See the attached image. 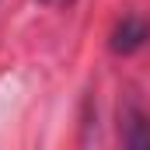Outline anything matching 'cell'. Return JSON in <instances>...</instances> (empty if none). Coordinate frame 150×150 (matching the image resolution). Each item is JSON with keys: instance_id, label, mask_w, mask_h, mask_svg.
I'll return each instance as SVG.
<instances>
[{"instance_id": "cell-3", "label": "cell", "mask_w": 150, "mask_h": 150, "mask_svg": "<svg viewBox=\"0 0 150 150\" xmlns=\"http://www.w3.org/2000/svg\"><path fill=\"white\" fill-rule=\"evenodd\" d=\"M38 4H45V7H52V11H59V7H70L74 0H38Z\"/></svg>"}, {"instance_id": "cell-2", "label": "cell", "mask_w": 150, "mask_h": 150, "mask_svg": "<svg viewBox=\"0 0 150 150\" xmlns=\"http://www.w3.org/2000/svg\"><path fill=\"white\" fill-rule=\"evenodd\" d=\"M122 143L126 147H150V112L140 105H126L122 112Z\"/></svg>"}, {"instance_id": "cell-1", "label": "cell", "mask_w": 150, "mask_h": 150, "mask_svg": "<svg viewBox=\"0 0 150 150\" xmlns=\"http://www.w3.org/2000/svg\"><path fill=\"white\" fill-rule=\"evenodd\" d=\"M147 42H150V21L140 18V14H126V18L115 21L112 35H108V49L119 52V56H133Z\"/></svg>"}]
</instances>
